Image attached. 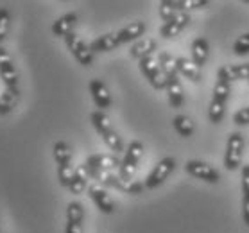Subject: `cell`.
I'll return each instance as SVG.
<instances>
[{
  "label": "cell",
  "instance_id": "6da1fadb",
  "mask_svg": "<svg viewBox=\"0 0 249 233\" xmlns=\"http://www.w3.org/2000/svg\"><path fill=\"white\" fill-rule=\"evenodd\" d=\"M230 85H231V81L228 79L226 72L221 67L219 72H217V83H215V88H213V97H212V103H210V108H208V117L212 124H221L224 115H226Z\"/></svg>",
  "mask_w": 249,
  "mask_h": 233
},
{
  "label": "cell",
  "instance_id": "7a4b0ae2",
  "mask_svg": "<svg viewBox=\"0 0 249 233\" xmlns=\"http://www.w3.org/2000/svg\"><path fill=\"white\" fill-rule=\"evenodd\" d=\"M90 119H91L93 127L97 129V133H99L102 137V140H104V143H106L115 154L122 153V151H124V142H122V138H120L119 133L115 131L108 115L104 113V111H101V109H97V111H93V113L90 115Z\"/></svg>",
  "mask_w": 249,
  "mask_h": 233
},
{
  "label": "cell",
  "instance_id": "3957f363",
  "mask_svg": "<svg viewBox=\"0 0 249 233\" xmlns=\"http://www.w3.org/2000/svg\"><path fill=\"white\" fill-rule=\"evenodd\" d=\"M143 151H145V147L138 140H133L127 145V149L124 151V158H122V163H120V169H119V176L124 181H133V176H135L136 172L138 161L143 156Z\"/></svg>",
  "mask_w": 249,
  "mask_h": 233
},
{
  "label": "cell",
  "instance_id": "277c9868",
  "mask_svg": "<svg viewBox=\"0 0 249 233\" xmlns=\"http://www.w3.org/2000/svg\"><path fill=\"white\" fill-rule=\"evenodd\" d=\"M242 151H244V137L235 131L230 133L226 143V154H224V165L228 171H237L242 161Z\"/></svg>",
  "mask_w": 249,
  "mask_h": 233
},
{
  "label": "cell",
  "instance_id": "5b68a950",
  "mask_svg": "<svg viewBox=\"0 0 249 233\" xmlns=\"http://www.w3.org/2000/svg\"><path fill=\"white\" fill-rule=\"evenodd\" d=\"M140 72L145 75V79L151 83L154 90H165L167 86V81H165V75L161 72V67H160L158 59L154 56H147L140 59Z\"/></svg>",
  "mask_w": 249,
  "mask_h": 233
},
{
  "label": "cell",
  "instance_id": "8992f818",
  "mask_svg": "<svg viewBox=\"0 0 249 233\" xmlns=\"http://www.w3.org/2000/svg\"><path fill=\"white\" fill-rule=\"evenodd\" d=\"M176 169V158L172 156H167V158L160 160L156 167L153 169V172L147 176L145 183H143V187L149 188V190H153V188H158L161 183L170 176V172Z\"/></svg>",
  "mask_w": 249,
  "mask_h": 233
},
{
  "label": "cell",
  "instance_id": "52a82bcc",
  "mask_svg": "<svg viewBox=\"0 0 249 233\" xmlns=\"http://www.w3.org/2000/svg\"><path fill=\"white\" fill-rule=\"evenodd\" d=\"M185 172L194 178H197V179H201V181H206V183L221 181V174H219V171L213 169L212 165L204 163V161H199V160H188L187 163H185Z\"/></svg>",
  "mask_w": 249,
  "mask_h": 233
},
{
  "label": "cell",
  "instance_id": "ba28073f",
  "mask_svg": "<svg viewBox=\"0 0 249 233\" xmlns=\"http://www.w3.org/2000/svg\"><path fill=\"white\" fill-rule=\"evenodd\" d=\"M65 43H67L68 51L72 52V56L79 61V65H83V67H91L93 65V52L75 33L68 35L65 38Z\"/></svg>",
  "mask_w": 249,
  "mask_h": 233
},
{
  "label": "cell",
  "instance_id": "9c48e42d",
  "mask_svg": "<svg viewBox=\"0 0 249 233\" xmlns=\"http://www.w3.org/2000/svg\"><path fill=\"white\" fill-rule=\"evenodd\" d=\"M0 77L6 83V88H18V72L13 57L6 49L0 47Z\"/></svg>",
  "mask_w": 249,
  "mask_h": 233
},
{
  "label": "cell",
  "instance_id": "30bf717a",
  "mask_svg": "<svg viewBox=\"0 0 249 233\" xmlns=\"http://www.w3.org/2000/svg\"><path fill=\"white\" fill-rule=\"evenodd\" d=\"M88 196L93 199V203L97 205V208L102 212V214H113L115 212V201L111 199L106 188L99 185V183H91L88 185Z\"/></svg>",
  "mask_w": 249,
  "mask_h": 233
},
{
  "label": "cell",
  "instance_id": "8fae6325",
  "mask_svg": "<svg viewBox=\"0 0 249 233\" xmlns=\"http://www.w3.org/2000/svg\"><path fill=\"white\" fill-rule=\"evenodd\" d=\"M83 217H85V208L79 201L68 203L65 233H83Z\"/></svg>",
  "mask_w": 249,
  "mask_h": 233
},
{
  "label": "cell",
  "instance_id": "7c38bea8",
  "mask_svg": "<svg viewBox=\"0 0 249 233\" xmlns=\"http://www.w3.org/2000/svg\"><path fill=\"white\" fill-rule=\"evenodd\" d=\"M122 160H119L117 154H91L85 161L86 167L90 169H99V171H113L120 169Z\"/></svg>",
  "mask_w": 249,
  "mask_h": 233
},
{
  "label": "cell",
  "instance_id": "4fadbf2b",
  "mask_svg": "<svg viewBox=\"0 0 249 233\" xmlns=\"http://www.w3.org/2000/svg\"><path fill=\"white\" fill-rule=\"evenodd\" d=\"M165 81H167V86H165V91L169 95V103L172 108H181L183 101H185V95H183V86L179 83V75L178 72L170 75H165Z\"/></svg>",
  "mask_w": 249,
  "mask_h": 233
},
{
  "label": "cell",
  "instance_id": "5bb4252c",
  "mask_svg": "<svg viewBox=\"0 0 249 233\" xmlns=\"http://www.w3.org/2000/svg\"><path fill=\"white\" fill-rule=\"evenodd\" d=\"M90 93H91V99H93L95 106L101 109V111H104L106 108L111 106V93H109L108 86L104 85L101 79L90 81Z\"/></svg>",
  "mask_w": 249,
  "mask_h": 233
},
{
  "label": "cell",
  "instance_id": "9a60e30c",
  "mask_svg": "<svg viewBox=\"0 0 249 233\" xmlns=\"http://www.w3.org/2000/svg\"><path fill=\"white\" fill-rule=\"evenodd\" d=\"M190 22H192V20H190V15H188V13H179L174 20H170V22L163 23V25L160 27V36H161V38H167V40L176 38Z\"/></svg>",
  "mask_w": 249,
  "mask_h": 233
},
{
  "label": "cell",
  "instance_id": "2e32d148",
  "mask_svg": "<svg viewBox=\"0 0 249 233\" xmlns=\"http://www.w3.org/2000/svg\"><path fill=\"white\" fill-rule=\"evenodd\" d=\"M77 23V15L75 13H67L52 23V35L57 38H67L68 35L74 33V27Z\"/></svg>",
  "mask_w": 249,
  "mask_h": 233
},
{
  "label": "cell",
  "instance_id": "e0dca14e",
  "mask_svg": "<svg viewBox=\"0 0 249 233\" xmlns=\"http://www.w3.org/2000/svg\"><path fill=\"white\" fill-rule=\"evenodd\" d=\"M156 51V40L153 38H142V40L135 41L129 49V56L133 59H143L147 56H153V52Z\"/></svg>",
  "mask_w": 249,
  "mask_h": 233
},
{
  "label": "cell",
  "instance_id": "ac0fdd59",
  "mask_svg": "<svg viewBox=\"0 0 249 233\" xmlns=\"http://www.w3.org/2000/svg\"><path fill=\"white\" fill-rule=\"evenodd\" d=\"M176 67H178V72L185 75L188 81H192V83H199L201 81V69L192 59H188V57H176Z\"/></svg>",
  "mask_w": 249,
  "mask_h": 233
},
{
  "label": "cell",
  "instance_id": "d6986e66",
  "mask_svg": "<svg viewBox=\"0 0 249 233\" xmlns=\"http://www.w3.org/2000/svg\"><path fill=\"white\" fill-rule=\"evenodd\" d=\"M143 33H145V23L138 20V22H131L129 25L120 29L119 33H117V38H119L120 45H122V43H129V41L138 40L140 36H143Z\"/></svg>",
  "mask_w": 249,
  "mask_h": 233
},
{
  "label": "cell",
  "instance_id": "ffe728a7",
  "mask_svg": "<svg viewBox=\"0 0 249 233\" xmlns=\"http://www.w3.org/2000/svg\"><path fill=\"white\" fill-rule=\"evenodd\" d=\"M208 56H210V45H208V40L203 38V36H199L196 40L192 41V61L197 65L199 69L206 65L208 61Z\"/></svg>",
  "mask_w": 249,
  "mask_h": 233
},
{
  "label": "cell",
  "instance_id": "44dd1931",
  "mask_svg": "<svg viewBox=\"0 0 249 233\" xmlns=\"http://www.w3.org/2000/svg\"><path fill=\"white\" fill-rule=\"evenodd\" d=\"M119 45H120V41H119V38H117V35L108 33V35L99 36V38L90 45V49H91V52H109V51H115Z\"/></svg>",
  "mask_w": 249,
  "mask_h": 233
},
{
  "label": "cell",
  "instance_id": "7402d4cb",
  "mask_svg": "<svg viewBox=\"0 0 249 233\" xmlns=\"http://www.w3.org/2000/svg\"><path fill=\"white\" fill-rule=\"evenodd\" d=\"M18 99H20L18 88H6L4 93L0 95V115L11 113L15 106L18 104Z\"/></svg>",
  "mask_w": 249,
  "mask_h": 233
},
{
  "label": "cell",
  "instance_id": "603a6c76",
  "mask_svg": "<svg viewBox=\"0 0 249 233\" xmlns=\"http://www.w3.org/2000/svg\"><path fill=\"white\" fill-rule=\"evenodd\" d=\"M88 172H86V167L85 165H81L79 169H75V176L74 179H72V183H70V187H68V190L72 194H75V196H79V194H83L85 190H88Z\"/></svg>",
  "mask_w": 249,
  "mask_h": 233
},
{
  "label": "cell",
  "instance_id": "cb8c5ba5",
  "mask_svg": "<svg viewBox=\"0 0 249 233\" xmlns=\"http://www.w3.org/2000/svg\"><path fill=\"white\" fill-rule=\"evenodd\" d=\"M172 125H174V129L179 133V137H183V138L192 137L194 131H196L194 120L188 119L187 115H176L174 119H172Z\"/></svg>",
  "mask_w": 249,
  "mask_h": 233
},
{
  "label": "cell",
  "instance_id": "d4e9b609",
  "mask_svg": "<svg viewBox=\"0 0 249 233\" xmlns=\"http://www.w3.org/2000/svg\"><path fill=\"white\" fill-rule=\"evenodd\" d=\"M242 217L249 226V163L242 167Z\"/></svg>",
  "mask_w": 249,
  "mask_h": 233
},
{
  "label": "cell",
  "instance_id": "484cf974",
  "mask_svg": "<svg viewBox=\"0 0 249 233\" xmlns=\"http://www.w3.org/2000/svg\"><path fill=\"white\" fill-rule=\"evenodd\" d=\"M226 72L228 79L237 81V79H249V63H242V65H228L222 67Z\"/></svg>",
  "mask_w": 249,
  "mask_h": 233
},
{
  "label": "cell",
  "instance_id": "4316f807",
  "mask_svg": "<svg viewBox=\"0 0 249 233\" xmlns=\"http://www.w3.org/2000/svg\"><path fill=\"white\" fill-rule=\"evenodd\" d=\"M54 160L57 165H67L72 160V149L67 142H56L54 143Z\"/></svg>",
  "mask_w": 249,
  "mask_h": 233
},
{
  "label": "cell",
  "instance_id": "83f0119b",
  "mask_svg": "<svg viewBox=\"0 0 249 233\" xmlns=\"http://www.w3.org/2000/svg\"><path fill=\"white\" fill-rule=\"evenodd\" d=\"M75 176V169L72 167V163L67 165H57V179L61 183V187H70V183Z\"/></svg>",
  "mask_w": 249,
  "mask_h": 233
},
{
  "label": "cell",
  "instance_id": "f1b7e54d",
  "mask_svg": "<svg viewBox=\"0 0 249 233\" xmlns=\"http://www.w3.org/2000/svg\"><path fill=\"white\" fill-rule=\"evenodd\" d=\"M158 63L160 67H161V72L163 75H170V74H176L178 72V67H176V57H172L169 52H161L158 56ZM179 74V72H178Z\"/></svg>",
  "mask_w": 249,
  "mask_h": 233
},
{
  "label": "cell",
  "instance_id": "f546056e",
  "mask_svg": "<svg viewBox=\"0 0 249 233\" xmlns=\"http://www.w3.org/2000/svg\"><path fill=\"white\" fill-rule=\"evenodd\" d=\"M179 15V11L174 7V2L172 0H161L160 2V17L163 18V22H170V20H174L176 17Z\"/></svg>",
  "mask_w": 249,
  "mask_h": 233
},
{
  "label": "cell",
  "instance_id": "4dcf8cb0",
  "mask_svg": "<svg viewBox=\"0 0 249 233\" xmlns=\"http://www.w3.org/2000/svg\"><path fill=\"white\" fill-rule=\"evenodd\" d=\"M174 7L179 13H185V9H196V7H206L210 4L208 0H172Z\"/></svg>",
  "mask_w": 249,
  "mask_h": 233
},
{
  "label": "cell",
  "instance_id": "1f68e13d",
  "mask_svg": "<svg viewBox=\"0 0 249 233\" xmlns=\"http://www.w3.org/2000/svg\"><path fill=\"white\" fill-rule=\"evenodd\" d=\"M233 52L237 56H244V54H249V33L238 36L235 43H233Z\"/></svg>",
  "mask_w": 249,
  "mask_h": 233
},
{
  "label": "cell",
  "instance_id": "d6a6232c",
  "mask_svg": "<svg viewBox=\"0 0 249 233\" xmlns=\"http://www.w3.org/2000/svg\"><path fill=\"white\" fill-rule=\"evenodd\" d=\"M9 22H11L9 11H7L6 7H0V41L6 40L7 31H9Z\"/></svg>",
  "mask_w": 249,
  "mask_h": 233
},
{
  "label": "cell",
  "instance_id": "836d02e7",
  "mask_svg": "<svg viewBox=\"0 0 249 233\" xmlns=\"http://www.w3.org/2000/svg\"><path fill=\"white\" fill-rule=\"evenodd\" d=\"M233 122L237 125H246L249 124V106L248 108H240L237 113L233 115Z\"/></svg>",
  "mask_w": 249,
  "mask_h": 233
},
{
  "label": "cell",
  "instance_id": "e575fe53",
  "mask_svg": "<svg viewBox=\"0 0 249 233\" xmlns=\"http://www.w3.org/2000/svg\"><path fill=\"white\" fill-rule=\"evenodd\" d=\"M0 224H2V221H0Z\"/></svg>",
  "mask_w": 249,
  "mask_h": 233
}]
</instances>
